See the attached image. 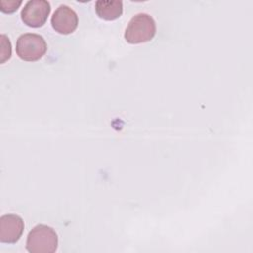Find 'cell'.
<instances>
[{
	"label": "cell",
	"mask_w": 253,
	"mask_h": 253,
	"mask_svg": "<svg viewBox=\"0 0 253 253\" xmlns=\"http://www.w3.org/2000/svg\"><path fill=\"white\" fill-rule=\"evenodd\" d=\"M45 40L38 34L26 33L21 35L16 42L17 55L25 61H37L46 52Z\"/></svg>",
	"instance_id": "3957f363"
},
{
	"label": "cell",
	"mask_w": 253,
	"mask_h": 253,
	"mask_svg": "<svg viewBox=\"0 0 253 253\" xmlns=\"http://www.w3.org/2000/svg\"><path fill=\"white\" fill-rule=\"evenodd\" d=\"M22 4V1H4L2 0L0 2V5H1V11L3 13H13L15 12L18 7Z\"/></svg>",
	"instance_id": "9c48e42d"
},
{
	"label": "cell",
	"mask_w": 253,
	"mask_h": 253,
	"mask_svg": "<svg viewBox=\"0 0 253 253\" xmlns=\"http://www.w3.org/2000/svg\"><path fill=\"white\" fill-rule=\"evenodd\" d=\"M50 23L55 32L61 35H68L76 30L78 16L69 6L60 5L51 16Z\"/></svg>",
	"instance_id": "5b68a950"
},
{
	"label": "cell",
	"mask_w": 253,
	"mask_h": 253,
	"mask_svg": "<svg viewBox=\"0 0 253 253\" xmlns=\"http://www.w3.org/2000/svg\"><path fill=\"white\" fill-rule=\"evenodd\" d=\"M1 39V49H0V54H1V60L0 62L3 63L7 59L11 57V42L9 39L5 35L0 36Z\"/></svg>",
	"instance_id": "ba28073f"
},
{
	"label": "cell",
	"mask_w": 253,
	"mask_h": 253,
	"mask_svg": "<svg viewBox=\"0 0 253 253\" xmlns=\"http://www.w3.org/2000/svg\"><path fill=\"white\" fill-rule=\"evenodd\" d=\"M58 245L55 230L45 224H38L27 236L26 248L30 253H53Z\"/></svg>",
	"instance_id": "6da1fadb"
},
{
	"label": "cell",
	"mask_w": 253,
	"mask_h": 253,
	"mask_svg": "<svg viewBox=\"0 0 253 253\" xmlns=\"http://www.w3.org/2000/svg\"><path fill=\"white\" fill-rule=\"evenodd\" d=\"M95 11L101 19L113 21L123 14V2L119 0H98L95 3Z\"/></svg>",
	"instance_id": "52a82bcc"
},
{
	"label": "cell",
	"mask_w": 253,
	"mask_h": 253,
	"mask_svg": "<svg viewBox=\"0 0 253 253\" xmlns=\"http://www.w3.org/2000/svg\"><path fill=\"white\" fill-rule=\"evenodd\" d=\"M24 220L15 213H7L0 217V241L3 243H16L23 234Z\"/></svg>",
	"instance_id": "8992f818"
},
{
	"label": "cell",
	"mask_w": 253,
	"mask_h": 253,
	"mask_svg": "<svg viewBox=\"0 0 253 253\" xmlns=\"http://www.w3.org/2000/svg\"><path fill=\"white\" fill-rule=\"evenodd\" d=\"M156 24L154 19L146 13L134 15L125 31V39L128 43L137 44L149 42L155 36Z\"/></svg>",
	"instance_id": "7a4b0ae2"
},
{
	"label": "cell",
	"mask_w": 253,
	"mask_h": 253,
	"mask_svg": "<svg viewBox=\"0 0 253 253\" xmlns=\"http://www.w3.org/2000/svg\"><path fill=\"white\" fill-rule=\"evenodd\" d=\"M50 4L45 0H30L21 11V18L24 24L31 28L42 27L47 20L50 13Z\"/></svg>",
	"instance_id": "277c9868"
}]
</instances>
